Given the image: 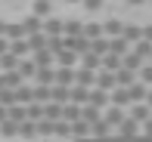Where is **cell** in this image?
Returning a JSON list of instances; mask_svg holds the SVG:
<instances>
[{
    "instance_id": "16",
    "label": "cell",
    "mask_w": 152,
    "mask_h": 142,
    "mask_svg": "<svg viewBox=\"0 0 152 142\" xmlns=\"http://www.w3.org/2000/svg\"><path fill=\"white\" fill-rule=\"evenodd\" d=\"M53 139H59V142H72V124L56 120V124H53Z\"/></svg>"
},
{
    "instance_id": "47",
    "label": "cell",
    "mask_w": 152,
    "mask_h": 142,
    "mask_svg": "<svg viewBox=\"0 0 152 142\" xmlns=\"http://www.w3.org/2000/svg\"><path fill=\"white\" fill-rule=\"evenodd\" d=\"M146 105H149V108H152V90H149V93H146Z\"/></svg>"
},
{
    "instance_id": "39",
    "label": "cell",
    "mask_w": 152,
    "mask_h": 142,
    "mask_svg": "<svg viewBox=\"0 0 152 142\" xmlns=\"http://www.w3.org/2000/svg\"><path fill=\"white\" fill-rule=\"evenodd\" d=\"M137 80H140L143 86H149V90H152V65H149V62L143 65L140 71H137Z\"/></svg>"
},
{
    "instance_id": "46",
    "label": "cell",
    "mask_w": 152,
    "mask_h": 142,
    "mask_svg": "<svg viewBox=\"0 0 152 142\" xmlns=\"http://www.w3.org/2000/svg\"><path fill=\"white\" fill-rule=\"evenodd\" d=\"M3 34H6V22L0 19V37H3Z\"/></svg>"
},
{
    "instance_id": "32",
    "label": "cell",
    "mask_w": 152,
    "mask_h": 142,
    "mask_svg": "<svg viewBox=\"0 0 152 142\" xmlns=\"http://www.w3.org/2000/svg\"><path fill=\"white\" fill-rule=\"evenodd\" d=\"M109 53H112V56H121V59H124V56L130 53V46L124 43L121 37H115V40H109Z\"/></svg>"
},
{
    "instance_id": "41",
    "label": "cell",
    "mask_w": 152,
    "mask_h": 142,
    "mask_svg": "<svg viewBox=\"0 0 152 142\" xmlns=\"http://www.w3.org/2000/svg\"><path fill=\"white\" fill-rule=\"evenodd\" d=\"M12 105H16V93L3 90V93H0V108H12Z\"/></svg>"
},
{
    "instance_id": "26",
    "label": "cell",
    "mask_w": 152,
    "mask_h": 142,
    "mask_svg": "<svg viewBox=\"0 0 152 142\" xmlns=\"http://www.w3.org/2000/svg\"><path fill=\"white\" fill-rule=\"evenodd\" d=\"M0 80H3V90H12V93H16V90H19V86H22V84H25V80H22V77H19V74H16V71H10V74H0Z\"/></svg>"
},
{
    "instance_id": "8",
    "label": "cell",
    "mask_w": 152,
    "mask_h": 142,
    "mask_svg": "<svg viewBox=\"0 0 152 142\" xmlns=\"http://www.w3.org/2000/svg\"><path fill=\"white\" fill-rule=\"evenodd\" d=\"M121 31H124V22H121V19H109V22H102V37H106V40L121 37Z\"/></svg>"
},
{
    "instance_id": "28",
    "label": "cell",
    "mask_w": 152,
    "mask_h": 142,
    "mask_svg": "<svg viewBox=\"0 0 152 142\" xmlns=\"http://www.w3.org/2000/svg\"><path fill=\"white\" fill-rule=\"evenodd\" d=\"M118 68H121V56H112V53H106V56H102V68H99V71L115 74Z\"/></svg>"
},
{
    "instance_id": "31",
    "label": "cell",
    "mask_w": 152,
    "mask_h": 142,
    "mask_svg": "<svg viewBox=\"0 0 152 142\" xmlns=\"http://www.w3.org/2000/svg\"><path fill=\"white\" fill-rule=\"evenodd\" d=\"M87 93H90V90H84V86H72V90H68V102L87 105Z\"/></svg>"
},
{
    "instance_id": "9",
    "label": "cell",
    "mask_w": 152,
    "mask_h": 142,
    "mask_svg": "<svg viewBox=\"0 0 152 142\" xmlns=\"http://www.w3.org/2000/svg\"><path fill=\"white\" fill-rule=\"evenodd\" d=\"M75 86L93 90V86H96V74L93 71H84V68H75Z\"/></svg>"
},
{
    "instance_id": "17",
    "label": "cell",
    "mask_w": 152,
    "mask_h": 142,
    "mask_svg": "<svg viewBox=\"0 0 152 142\" xmlns=\"http://www.w3.org/2000/svg\"><path fill=\"white\" fill-rule=\"evenodd\" d=\"M143 65H146V62H143V59H140V56H137V53H134V50H130V53H127V56H124V59H121V68H127V71H134V74H137V71H140V68H143Z\"/></svg>"
},
{
    "instance_id": "36",
    "label": "cell",
    "mask_w": 152,
    "mask_h": 142,
    "mask_svg": "<svg viewBox=\"0 0 152 142\" xmlns=\"http://www.w3.org/2000/svg\"><path fill=\"white\" fill-rule=\"evenodd\" d=\"M90 53L102 59V56L109 53V40H106V37H96V40H90Z\"/></svg>"
},
{
    "instance_id": "5",
    "label": "cell",
    "mask_w": 152,
    "mask_h": 142,
    "mask_svg": "<svg viewBox=\"0 0 152 142\" xmlns=\"http://www.w3.org/2000/svg\"><path fill=\"white\" fill-rule=\"evenodd\" d=\"M75 65H78V56H75L72 50L53 53V68H75Z\"/></svg>"
},
{
    "instance_id": "52",
    "label": "cell",
    "mask_w": 152,
    "mask_h": 142,
    "mask_svg": "<svg viewBox=\"0 0 152 142\" xmlns=\"http://www.w3.org/2000/svg\"><path fill=\"white\" fill-rule=\"evenodd\" d=\"M149 3H152V0H149Z\"/></svg>"
},
{
    "instance_id": "35",
    "label": "cell",
    "mask_w": 152,
    "mask_h": 142,
    "mask_svg": "<svg viewBox=\"0 0 152 142\" xmlns=\"http://www.w3.org/2000/svg\"><path fill=\"white\" fill-rule=\"evenodd\" d=\"M16 68H19V59L12 56V53H3V56H0V71L10 74V71H16Z\"/></svg>"
},
{
    "instance_id": "4",
    "label": "cell",
    "mask_w": 152,
    "mask_h": 142,
    "mask_svg": "<svg viewBox=\"0 0 152 142\" xmlns=\"http://www.w3.org/2000/svg\"><path fill=\"white\" fill-rule=\"evenodd\" d=\"M53 86L72 90V86H75V68H56V71H53Z\"/></svg>"
},
{
    "instance_id": "23",
    "label": "cell",
    "mask_w": 152,
    "mask_h": 142,
    "mask_svg": "<svg viewBox=\"0 0 152 142\" xmlns=\"http://www.w3.org/2000/svg\"><path fill=\"white\" fill-rule=\"evenodd\" d=\"M81 68L96 74V71L102 68V59H99V56H93V53H87V56H81Z\"/></svg>"
},
{
    "instance_id": "48",
    "label": "cell",
    "mask_w": 152,
    "mask_h": 142,
    "mask_svg": "<svg viewBox=\"0 0 152 142\" xmlns=\"http://www.w3.org/2000/svg\"><path fill=\"white\" fill-rule=\"evenodd\" d=\"M3 120H6V108H0V124H3Z\"/></svg>"
},
{
    "instance_id": "29",
    "label": "cell",
    "mask_w": 152,
    "mask_h": 142,
    "mask_svg": "<svg viewBox=\"0 0 152 142\" xmlns=\"http://www.w3.org/2000/svg\"><path fill=\"white\" fill-rule=\"evenodd\" d=\"M53 71H56V68H37L34 84H37V86H53Z\"/></svg>"
},
{
    "instance_id": "2",
    "label": "cell",
    "mask_w": 152,
    "mask_h": 142,
    "mask_svg": "<svg viewBox=\"0 0 152 142\" xmlns=\"http://www.w3.org/2000/svg\"><path fill=\"white\" fill-rule=\"evenodd\" d=\"M62 22H65V19H59V16L44 19V25H40V34H44V37H62Z\"/></svg>"
},
{
    "instance_id": "18",
    "label": "cell",
    "mask_w": 152,
    "mask_h": 142,
    "mask_svg": "<svg viewBox=\"0 0 152 142\" xmlns=\"http://www.w3.org/2000/svg\"><path fill=\"white\" fill-rule=\"evenodd\" d=\"M19 139L34 142V139H37V124H31V120H22V124H19Z\"/></svg>"
},
{
    "instance_id": "45",
    "label": "cell",
    "mask_w": 152,
    "mask_h": 142,
    "mask_svg": "<svg viewBox=\"0 0 152 142\" xmlns=\"http://www.w3.org/2000/svg\"><path fill=\"white\" fill-rule=\"evenodd\" d=\"M124 3H130V6H140V3H146V0H124Z\"/></svg>"
},
{
    "instance_id": "49",
    "label": "cell",
    "mask_w": 152,
    "mask_h": 142,
    "mask_svg": "<svg viewBox=\"0 0 152 142\" xmlns=\"http://www.w3.org/2000/svg\"><path fill=\"white\" fill-rule=\"evenodd\" d=\"M65 3H81V0H65Z\"/></svg>"
},
{
    "instance_id": "14",
    "label": "cell",
    "mask_w": 152,
    "mask_h": 142,
    "mask_svg": "<svg viewBox=\"0 0 152 142\" xmlns=\"http://www.w3.org/2000/svg\"><path fill=\"white\" fill-rule=\"evenodd\" d=\"M16 74H19L22 80H34V74H37V68H34L31 56H28V59H19V68H16Z\"/></svg>"
},
{
    "instance_id": "7",
    "label": "cell",
    "mask_w": 152,
    "mask_h": 142,
    "mask_svg": "<svg viewBox=\"0 0 152 142\" xmlns=\"http://www.w3.org/2000/svg\"><path fill=\"white\" fill-rule=\"evenodd\" d=\"M146 93H149V86H143L140 80H137V84H130V86H127V102H130V105L146 102ZM130 105H127V108H130Z\"/></svg>"
},
{
    "instance_id": "43",
    "label": "cell",
    "mask_w": 152,
    "mask_h": 142,
    "mask_svg": "<svg viewBox=\"0 0 152 142\" xmlns=\"http://www.w3.org/2000/svg\"><path fill=\"white\" fill-rule=\"evenodd\" d=\"M143 40H146V43H152V25H146V28H143Z\"/></svg>"
},
{
    "instance_id": "30",
    "label": "cell",
    "mask_w": 152,
    "mask_h": 142,
    "mask_svg": "<svg viewBox=\"0 0 152 142\" xmlns=\"http://www.w3.org/2000/svg\"><path fill=\"white\" fill-rule=\"evenodd\" d=\"M10 53L16 59H28L31 56V53H28V40H12V43H10Z\"/></svg>"
},
{
    "instance_id": "24",
    "label": "cell",
    "mask_w": 152,
    "mask_h": 142,
    "mask_svg": "<svg viewBox=\"0 0 152 142\" xmlns=\"http://www.w3.org/2000/svg\"><path fill=\"white\" fill-rule=\"evenodd\" d=\"M40 25H44V22H40L37 16H25V19H22V28H25V37H31V34H40Z\"/></svg>"
},
{
    "instance_id": "37",
    "label": "cell",
    "mask_w": 152,
    "mask_h": 142,
    "mask_svg": "<svg viewBox=\"0 0 152 142\" xmlns=\"http://www.w3.org/2000/svg\"><path fill=\"white\" fill-rule=\"evenodd\" d=\"M0 136H3V139H16V136H19V124L3 120V124H0Z\"/></svg>"
},
{
    "instance_id": "34",
    "label": "cell",
    "mask_w": 152,
    "mask_h": 142,
    "mask_svg": "<svg viewBox=\"0 0 152 142\" xmlns=\"http://www.w3.org/2000/svg\"><path fill=\"white\" fill-rule=\"evenodd\" d=\"M84 37H87V40L102 37V22H84Z\"/></svg>"
},
{
    "instance_id": "3",
    "label": "cell",
    "mask_w": 152,
    "mask_h": 142,
    "mask_svg": "<svg viewBox=\"0 0 152 142\" xmlns=\"http://www.w3.org/2000/svg\"><path fill=\"white\" fill-rule=\"evenodd\" d=\"M127 117H130V120H137V124L143 127V124L152 117V108H149L146 102H137V105H130V108H127Z\"/></svg>"
},
{
    "instance_id": "40",
    "label": "cell",
    "mask_w": 152,
    "mask_h": 142,
    "mask_svg": "<svg viewBox=\"0 0 152 142\" xmlns=\"http://www.w3.org/2000/svg\"><path fill=\"white\" fill-rule=\"evenodd\" d=\"M28 102H31V86L22 84V86L16 90V105H28Z\"/></svg>"
},
{
    "instance_id": "12",
    "label": "cell",
    "mask_w": 152,
    "mask_h": 142,
    "mask_svg": "<svg viewBox=\"0 0 152 142\" xmlns=\"http://www.w3.org/2000/svg\"><path fill=\"white\" fill-rule=\"evenodd\" d=\"M87 105H93V108H99V111H106V108H109V93L90 90V93H87Z\"/></svg>"
},
{
    "instance_id": "10",
    "label": "cell",
    "mask_w": 152,
    "mask_h": 142,
    "mask_svg": "<svg viewBox=\"0 0 152 142\" xmlns=\"http://www.w3.org/2000/svg\"><path fill=\"white\" fill-rule=\"evenodd\" d=\"M62 37H84V22L65 19V22H62Z\"/></svg>"
},
{
    "instance_id": "44",
    "label": "cell",
    "mask_w": 152,
    "mask_h": 142,
    "mask_svg": "<svg viewBox=\"0 0 152 142\" xmlns=\"http://www.w3.org/2000/svg\"><path fill=\"white\" fill-rule=\"evenodd\" d=\"M3 53H10V40H6V37H0V56H3Z\"/></svg>"
},
{
    "instance_id": "53",
    "label": "cell",
    "mask_w": 152,
    "mask_h": 142,
    "mask_svg": "<svg viewBox=\"0 0 152 142\" xmlns=\"http://www.w3.org/2000/svg\"><path fill=\"white\" fill-rule=\"evenodd\" d=\"M50 3H53V0H50Z\"/></svg>"
},
{
    "instance_id": "50",
    "label": "cell",
    "mask_w": 152,
    "mask_h": 142,
    "mask_svg": "<svg viewBox=\"0 0 152 142\" xmlns=\"http://www.w3.org/2000/svg\"><path fill=\"white\" fill-rule=\"evenodd\" d=\"M0 93H3V80H0Z\"/></svg>"
},
{
    "instance_id": "19",
    "label": "cell",
    "mask_w": 152,
    "mask_h": 142,
    "mask_svg": "<svg viewBox=\"0 0 152 142\" xmlns=\"http://www.w3.org/2000/svg\"><path fill=\"white\" fill-rule=\"evenodd\" d=\"M115 84H118L121 90H127L130 84H137V74L127 71V68H118V71H115Z\"/></svg>"
},
{
    "instance_id": "38",
    "label": "cell",
    "mask_w": 152,
    "mask_h": 142,
    "mask_svg": "<svg viewBox=\"0 0 152 142\" xmlns=\"http://www.w3.org/2000/svg\"><path fill=\"white\" fill-rule=\"evenodd\" d=\"M130 50H134L137 56L143 59V62H149V56H152V43H146V40H140V43H134Z\"/></svg>"
},
{
    "instance_id": "27",
    "label": "cell",
    "mask_w": 152,
    "mask_h": 142,
    "mask_svg": "<svg viewBox=\"0 0 152 142\" xmlns=\"http://www.w3.org/2000/svg\"><path fill=\"white\" fill-rule=\"evenodd\" d=\"M137 133H140V124H137V120H130V117H124L115 136H137Z\"/></svg>"
},
{
    "instance_id": "13",
    "label": "cell",
    "mask_w": 152,
    "mask_h": 142,
    "mask_svg": "<svg viewBox=\"0 0 152 142\" xmlns=\"http://www.w3.org/2000/svg\"><path fill=\"white\" fill-rule=\"evenodd\" d=\"M81 120H84L87 127H93V124H99V120H102V111H99V108H93V105H81Z\"/></svg>"
},
{
    "instance_id": "22",
    "label": "cell",
    "mask_w": 152,
    "mask_h": 142,
    "mask_svg": "<svg viewBox=\"0 0 152 142\" xmlns=\"http://www.w3.org/2000/svg\"><path fill=\"white\" fill-rule=\"evenodd\" d=\"M31 62H34V68H53V53H47V50L31 53Z\"/></svg>"
},
{
    "instance_id": "33",
    "label": "cell",
    "mask_w": 152,
    "mask_h": 142,
    "mask_svg": "<svg viewBox=\"0 0 152 142\" xmlns=\"http://www.w3.org/2000/svg\"><path fill=\"white\" fill-rule=\"evenodd\" d=\"M25 40H28V53L47 50V37H44V34H31V37H25Z\"/></svg>"
},
{
    "instance_id": "21",
    "label": "cell",
    "mask_w": 152,
    "mask_h": 142,
    "mask_svg": "<svg viewBox=\"0 0 152 142\" xmlns=\"http://www.w3.org/2000/svg\"><path fill=\"white\" fill-rule=\"evenodd\" d=\"M6 40H25V28H22V22H6V34H3Z\"/></svg>"
},
{
    "instance_id": "25",
    "label": "cell",
    "mask_w": 152,
    "mask_h": 142,
    "mask_svg": "<svg viewBox=\"0 0 152 142\" xmlns=\"http://www.w3.org/2000/svg\"><path fill=\"white\" fill-rule=\"evenodd\" d=\"M31 16H37L40 22H44V19H50V16H53V3H50V0H37V3H34V12H31Z\"/></svg>"
},
{
    "instance_id": "20",
    "label": "cell",
    "mask_w": 152,
    "mask_h": 142,
    "mask_svg": "<svg viewBox=\"0 0 152 142\" xmlns=\"http://www.w3.org/2000/svg\"><path fill=\"white\" fill-rule=\"evenodd\" d=\"M109 105H115V108H124V111H127V90H121V86H118V90H112V93H109Z\"/></svg>"
},
{
    "instance_id": "42",
    "label": "cell",
    "mask_w": 152,
    "mask_h": 142,
    "mask_svg": "<svg viewBox=\"0 0 152 142\" xmlns=\"http://www.w3.org/2000/svg\"><path fill=\"white\" fill-rule=\"evenodd\" d=\"M81 3H84V9H90V12H99L106 0H81Z\"/></svg>"
},
{
    "instance_id": "6",
    "label": "cell",
    "mask_w": 152,
    "mask_h": 142,
    "mask_svg": "<svg viewBox=\"0 0 152 142\" xmlns=\"http://www.w3.org/2000/svg\"><path fill=\"white\" fill-rule=\"evenodd\" d=\"M93 90H102V93L118 90V84H115V74H109V71H96V86H93Z\"/></svg>"
},
{
    "instance_id": "1",
    "label": "cell",
    "mask_w": 152,
    "mask_h": 142,
    "mask_svg": "<svg viewBox=\"0 0 152 142\" xmlns=\"http://www.w3.org/2000/svg\"><path fill=\"white\" fill-rule=\"evenodd\" d=\"M124 117H127V111H124V108H115V105H109L106 111H102V124H106V127H112V130H118Z\"/></svg>"
},
{
    "instance_id": "11",
    "label": "cell",
    "mask_w": 152,
    "mask_h": 142,
    "mask_svg": "<svg viewBox=\"0 0 152 142\" xmlns=\"http://www.w3.org/2000/svg\"><path fill=\"white\" fill-rule=\"evenodd\" d=\"M121 40H124L127 46L140 43V40H143V28H140V25H124V31H121Z\"/></svg>"
},
{
    "instance_id": "51",
    "label": "cell",
    "mask_w": 152,
    "mask_h": 142,
    "mask_svg": "<svg viewBox=\"0 0 152 142\" xmlns=\"http://www.w3.org/2000/svg\"><path fill=\"white\" fill-rule=\"evenodd\" d=\"M149 65H152V56H149Z\"/></svg>"
},
{
    "instance_id": "15",
    "label": "cell",
    "mask_w": 152,
    "mask_h": 142,
    "mask_svg": "<svg viewBox=\"0 0 152 142\" xmlns=\"http://www.w3.org/2000/svg\"><path fill=\"white\" fill-rule=\"evenodd\" d=\"M62 120H65V124H78V120H81V105L65 102V105H62Z\"/></svg>"
}]
</instances>
